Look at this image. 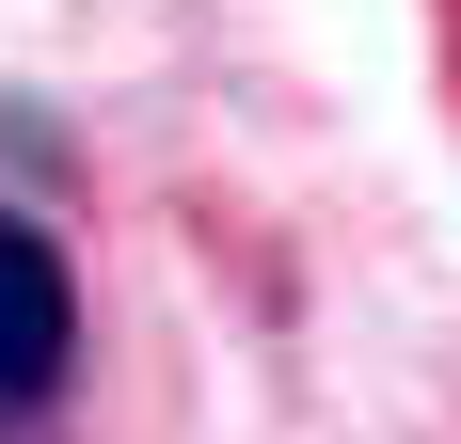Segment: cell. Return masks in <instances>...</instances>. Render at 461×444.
Segmentation results:
<instances>
[{
	"label": "cell",
	"instance_id": "obj_1",
	"mask_svg": "<svg viewBox=\"0 0 461 444\" xmlns=\"http://www.w3.org/2000/svg\"><path fill=\"white\" fill-rule=\"evenodd\" d=\"M80 381V270L32 207H0V429Z\"/></svg>",
	"mask_w": 461,
	"mask_h": 444
}]
</instances>
